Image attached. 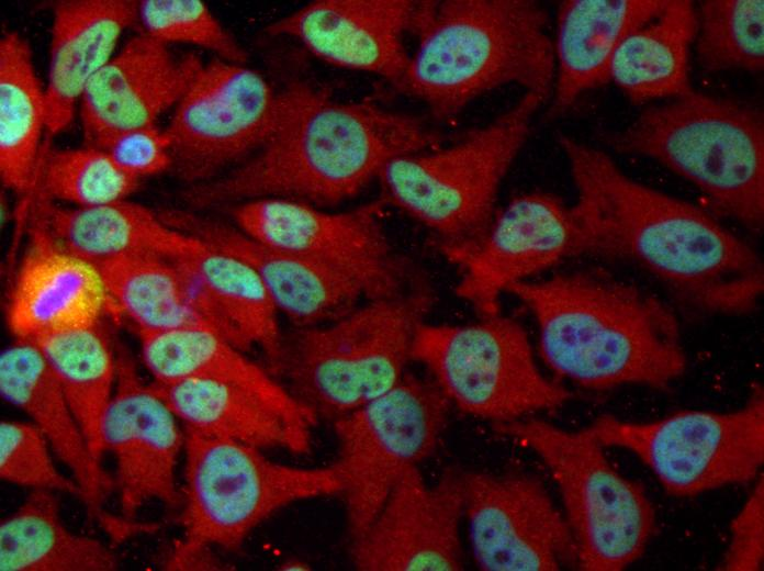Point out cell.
<instances>
[{"label":"cell","instance_id":"obj_1","mask_svg":"<svg viewBox=\"0 0 764 571\" xmlns=\"http://www.w3.org/2000/svg\"><path fill=\"white\" fill-rule=\"evenodd\" d=\"M576 190L580 256L622 260L707 313L752 312L763 293L759 254L705 210L627 176L603 150L560 134Z\"/></svg>","mask_w":764,"mask_h":571},{"label":"cell","instance_id":"obj_2","mask_svg":"<svg viewBox=\"0 0 764 571\" xmlns=\"http://www.w3.org/2000/svg\"><path fill=\"white\" fill-rule=\"evenodd\" d=\"M281 114L247 160L209 182L190 186L193 211L277 198L334 205L358 194L391 159L438 146L420 119L372 101H338L312 83L281 91Z\"/></svg>","mask_w":764,"mask_h":571},{"label":"cell","instance_id":"obj_3","mask_svg":"<svg viewBox=\"0 0 764 571\" xmlns=\"http://www.w3.org/2000/svg\"><path fill=\"white\" fill-rule=\"evenodd\" d=\"M507 293L531 312L539 354L559 378L603 391L621 385L664 390L686 368L679 325L655 295L602 270L527 280Z\"/></svg>","mask_w":764,"mask_h":571},{"label":"cell","instance_id":"obj_4","mask_svg":"<svg viewBox=\"0 0 764 571\" xmlns=\"http://www.w3.org/2000/svg\"><path fill=\"white\" fill-rule=\"evenodd\" d=\"M548 13L531 0L418 1V43L395 88L438 120L507 85L547 100L554 81Z\"/></svg>","mask_w":764,"mask_h":571},{"label":"cell","instance_id":"obj_5","mask_svg":"<svg viewBox=\"0 0 764 571\" xmlns=\"http://www.w3.org/2000/svg\"><path fill=\"white\" fill-rule=\"evenodd\" d=\"M434 293L419 284L282 333L270 371L317 419L334 422L396 385Z\"/></svg>","mask_w":764,"mask_h":571},{"label":"cell","instance_id":"obj_6","mask_svg":"<svg viewBox=\"0 0 764 571\" xmlns=\"http://www.w3.org/2000/svg\"><path fill=\"white\" fill-rule=\"evenodd\" d=\"M607 142L659 161L698 188L718 213L762 231L764 122L757 109L690 90L647 108Z\"/></svg>","mask_w":764,"mask_h":571},{"label":"cell","instance_id":"obj_7","mask_svg":"<svg viewBox=\"0 0 764 571\" xmlns=\"http://www.w3.org/2000/svg\"><path fill=\"white\" fill-rule=\"evenodd\" d=\"M543 101L526 92L506 112L449 146L391 159L378 176L382 201L427 228L440 253L456 265L478 245L495 216L502 182Z\"/></svg>","mask_w":764,"mask_h":571},{"label":"cell","instance_id":"obj_8","mask_svg":"<svg viewBox=\"0 0 764 571\" xmlns=\"http://www.w3.org/2000/svg\"><path fill=\"white\" fill-rule=\"evenodd\" d=\"M532 450L548 468L576 548V568L620 571L644 552L655 512L642 484L622 475L585 428L566 430L537 418L493 424Z\"/></svg>","mask_w":764,"mask_h":571},{"label":"cell","instance_id":"obj_9","mask_svg":"<svg viewBox=\"0 0 764 571\" xmlns=\"http://www.w3.org/2000/svg\"><path fill=\"white\" fill-rule=\"evenodd\" d=\"M183 430L184 479L178 517L182 535L237 551L259 525L281 510L339 495L332 463L288 464L255 446Z\"/></svg>","mask_w":764,"mask_h":571},{"label":"cell","instance_id":"obj_10","mask_svg":"<svg viewBox=\"0 0 764 571\" xmlns=\"http://www.w3.org/2000/svg\"><path fill=\"white\" fill-rule=\"evenodd\" d=\"M412 361L451 406L492 424L554 410L572 398L541 372L521 324L501 313L460 325L422 323Z\"/></svg>","mask_w":764,"mask_h":571},{"label":"cell","instance_id":"obj_11","mask_svg":"<svg viewBox=\"0 0 764 571\" xmlns=\"http://www.w3.org/2000/svg\"><path fill=\"white\" fill-rule=\"evenodd\" d=\"M603 447L631 451L665 492L694 496L760 475L764 462V393L752 388L731 412L685 410L652 422L602 415L584 427Z\"/></svg>","mask_w":764,"mask_h":571},{"label":"cell","instance_id":"obj_12","mask_svg":"<svg viewBox=\"0 0 764 571\" xmlns=\"http://www.w3.org/2000/svg\"><path fill=\"white\" fill-rule=\"evenodd\" d=\"M451 404L430 378L406 372L391 390L333 422L349 540L369 526L412 468L439 445Z\"/></svg>","mask_w":764,"mask_h":571},{"label":"cell","instance_id":"obj_13","mask_svg":"<svg viewBox=\"0 0 764 571\" xmlns=\"http://www.w3.org/2000/svg\"><path fill=\"white\" fill-rule=\"evenodd\" d=\"M281 108L280 91L245 64H203L165 128L170 171L189 187L218 178L266 143Z\"/></svg>","mask_w":764,"mask_h":571},{"label":"cell","instance_id":"obj_14","mask_svg":"<svg viewBox=\"0 0 764 571\" xmlns=\"http://www.w3.org/2000/svg\"><path fill=\"white\" fill-rule=\"evenodd\" d=\"M384 202L327 212L294 200L263 198L233 204L236 226L250 237L341 276L366 299L406 290L407 267L383 223Z\"/></svg>","mask_w":764,"mask_h":571},{"label":"cell","instance_id":"obj_15","mask_svg":"<svg viewBox=\"0 0 764 571\" xmlns=\"http://www.w3.org/2000/svg\"><path fill=\"white\" fill-rule=\"evenodd\" d=\"M464 517L482 571L576 568V548L542 481L526 472L463 471Z\"/></svg>","mask_w":764,"mask_h":571},{"label":"cell","instance_id":"obj_16","mask_svg":"<svg viewBox=\"0 0 764 571\" xmlns=\"http://www.w3.org/2000/svg\"><path fill=\"white\" fill-rule=\"evenodd\" d=\"M463 471L448 467L432 485L418 467L406 471L369 526L349 540L351 566L359 571L462 570Z\"/></svg>","mask_w":764,"mask_h":571},{"label":"cell","instance_id":"obj_17","mask_svg":"<svg viewBox=\"0 0 764 571\" xmlns=\"http://www.w3.org/2000/svg\"><path fill=\"white\" fill-rule=\"evenodd\" d=\"M580 256V231L572 205L533 191L497 211L478 245L456 266V294L479 316L499 313L503 293L562 260Z\"/></svg>","mask_w":764,"mask_h":571},{"label":"cell","instance_id":"obj_18","mask_svg":"<svg viewBox=\"0 0 764 571\" xmlns=\"http://www.w3.org/2000/svg\"><path fill=\"white\" fill-rule=\"evenodd\" d=\"M115 388L102 423V441L115 461L121 515L135 519L149 502L180 506L176 468L184 430L151 382L145 383L130 351L116 344Z\"/></svg>","mask_w":764,"mask_h":571},{"label":"cell","instance_id":"obj_19","mask_svg":"<svg viewBox=\"0 0 764 571\" xmlns=\"http://www.w3.org/2000/svg\"><path fill=\"white\" fill-rule=\"evenodd\" d=\"M418 1L316 0L268 25L273 36H289L321 60L379 76L396 83L409 55Z\"/></svg>","mask_w":764,"mask_h":571},{"label":"cell","instance_id":"obj_20","mask_svg":"<svg viewBox=\"0 0 764 571\" xmlns=\"http://www.w3.org/2000/svg\"><path fill=\"white\" fill-rule=\"evenodd\" d=\"M117 313L96 264L63 247L37 206L9 294L5 322L15 339L90 326Z\"/></svg>","mask_w":764,"mask_h":571},{"label":"cell","instance_id":"obj_21","mask_svg":"<svg viewBox=\"0 0 764 571\" xmlns=\"http://www.w3.org/2000/svg\"><path fill=\"white\" fill-rule=\"evenodd\" d=\"M0 393L4 401L31 417L43 433L55 456L79 485L89 517L111 541L119 544L128 539L134 523L103 508L113 481L93 462L61 384L35 342L15 339L1 351Z\"/></svg>","mask_w":764,"mask_h":571},{"label":"cell","instance_id":"obj_22","mask_svg":"<svg viewBox=\"0 0 764 571\" xmlns=\"http://www.w3.org/2000/svg\"><path fill=\"white\" fill-rule=\"evenodd\" d=\"M157 213L168 225L246 262L261 280L278 313L294 327L330 322L367 300L352 281L266 245L236 225L190 209L162 208Z\"/></svg>","mask_w":764,"mask_h":571},{"label":"cell","instance_id":"obj_23","mask_svg":"<svg viewBox=\"0 0 764 571\" xmlns=\"http://www.w3.org/2000/svg\"><path fill=\"white\" fill-rule=\"evenodd\" d=\"M145 33L131 37L94 76L79 101L85 144L114 132L155 125L202 67Z\"/></svg>","mask_w":764,"mask_h":571},{"label":"cell","instance_id":"obj_24","mask_svg":"<svg viewBox=\"0 0 764 571\" xmlns=\"http://www.w3.org/2000/svg\"><path fill=\"white\" fill-rule=\"evenodd\" d=\"M134 0H61L53 4L46 100V134L66 130L77 102L114 56L124 31L137 22Z\"/></svg>","mask_w":764,"mask_h":571},{"label":"cell","instance_id":"obj_25","mask_svg":"<svg viewBox=\"0 0 764 571\" xmlns=\"http://www.w3.org/2000/svg\"><path fill=\"white\" fill-rule=\"evenodd\" d=\"M138 336L142 361L154 381L204 379L236 385L259 398L292 428L311 437L316 416L269 368L255 362L216 332L184 328Z\"/></svg>","mask_w":764,"mask_h":571},{"label":"cell","instance_id":"obj_26","mask_svg":"<svg viewBox=\"0 0 764 571\" xmlns=\"http://www.w3.org/2000/svg\"><path fill=\"white\" fill-rule=\"evenodd\" d=\"M667 0H566L558 11L553 41L551 112L562 113L585 92L609 82L621 42L648 23Z\"/></svg>","mask_w":764,"mask_h":571},{"label":"cell","instance_id":"obj_27","mask_svg":"<svg viewBox=\"0 0 764 571\" xmlns=\"http://www.w3.org/2000/svg\"><path fill=\"white\" fill-rule=\"evenodd\" d=\"M37 198L53 237L93 264L131 255L177 259L205 245L165 223L157 211L127 199L96 206L61 208Z\"/></svg>","mask_w":764,"mask_h":571},{"label":"cell","instance_id":"obj_28","mask_svg":"<svg viewBox=\"0 0 764 571\" xmlns=\"http://www.w3.org/2000/svg\"><path fill=\"white\" fill-rule=\"evenodd\" d=\"M151 384L186 428L263 450L284 449L296 455L310 450V437L241 388L204 379Z\"/></svg>","mask_w":764,"mask_h":571},{"label":"cell","instance_id":"obj_29","mask_svg":"<svg viewBox=\"0 0 764 571\" xmlns=\"http://www.w3.org/2000/svg\"><path fill=\"white\" fill-rule=\"evenodd\" d=\"M96 265L116 312L133 324L137 334L184 328L216 332L198 302L190 272L180 260L131 255Z\"/></svg>","mask_w":764,"mask_h":571},{"label":"cell","instance_id":"obj_30","mask_svg":"<svg viewBox=\"0 0 764 571\" xmlns=\"http://www.w3.org/2000/svg\"><path fill=\"white\" fill-rule=\"evenodd\" d=\"M696 29L692 1L667 0L656 16L618 46L609 66V81L637 104L689 92L688 55Z\"/></svg>","mask_w":764,"mask_h":571},{"label":"cell","instance_id":"obj_31","mask_svg":"<svg viewBox=\"0 0 764 571\" xmlns=\"http://www.w3.org/2000/svg\"><path fill=\"white\" fill-rule=\"evenodd\" d=\"M119 566L110 547L67 528L55 492L31 490L0 522V571H115Z\"/></svg>","mask_w":764,"mask_h":571},{"label":"cell","instance_id":"obj_32","mask_svg":"<svg viewBox=\"0 0 764 571\" xmlns=\"http://www.w3.org/2000/svg\"><path fill=\"white\" fill-rule=\"evenodd\" d=\"M46 131L45 88L26 38L7 31L0 40V178L18 194L35 189Z\"/></svg>","mask_w":764,"mask_h":571},{"label":"cell","instance_id":"obj_33","mask_svg":"<svg viewBox=\"0 0 764 571\" xmlns=\"http://www.w3.org/2000/svg\"><path fill=\"white\" fill-rule=\"evenodd\" d=\"M58 378L96 466L102 469V423L116 381V344L104 321L30 339ZM103 470V469H102Z\"/></svg>","mask_w":764,"mask_h":571},{"label":"cell","instance_id":"obj_34","mask_svg":"<svg viewBox=\"0 0 764 571\" xmlns=\"http://www.w3.org/2000/svg\"><path fill=\"white\" fill-rule=\"evenodd\" d=\"M177 259L193 271L233 343L245 351L251 346L259 347L270 363L279 350L283 332L280 314L256 272L239 258L207 244Z\"/></svg>","mask_w":764,"mask_h":571},{"label":"cell","instance_id":"obj_35","mask_svg":"<svg viewBox=\"0 0 764 571\" xmlns=\"http://www.w3.org/2000/svg\"><path fill=\"white\" fill-rule=\"evenodd\" d=\"M696 16V54L704 70L763 69V0H706Z\"/></svg>","mask_w":764,"mask_h":571},{"label":"cell","instance_id":"obj_36","mask_svg":"<svg viewBox=\"0 0 764 571\" xmlns=\"http://www.w3.org/2000/svg\"><path fill=\"white\" fill-rule=\"evenodd\" d=\"M139 183L105 153L85 146L43 152L34 190L45 200L86 208L127 199Z\"/></svg>","mask_w":764,"mask_h":571},{"label":"cell","instance_id":"obj_37","mask_svg":"<svg viewBox=\"0 0 764 571\" xmlns=\"http://www.w3.org/2000/svg\"><path fill=\"white\" fill-rule=\"evenodd\" d=\"M137 22L143 33L162 42L203 47L218 58L245 64L248 54L200 0H142Z\"/></svg>","mask_w":764,"mask_h":571},{"label":"cell","instance_id":"obj_38","mask_svg":"<svg viewBox=\"0 0 764 571\" xmlns=\"http://www.w3.org/2000/svg\"><path fill=\"white\" fill-rule=\"evenodd\" d=\"M52 448L31 422H0V478L9 483L71 494L81 501L79 485L56 468Z\"/></svg>","mask_w":764,"mask_h":571},{"label":"cell","instance_id":"obj_39","mask_svg":"<svg viewBox=\"0 0 764 571\" xmlns=\"http://www.w3.org/2000/svg\"><path fill=\"white\" fill-rule=\"evenodd\" d=\"M86 146L102 150L119 168L137 179L171 168L169 138L156 125L106 134Z\"/></svg>","mask_w":764,"mask_h":571},{"label":"cell","instance_id":"obj_40","mask_svg":"<svg viewBox=\"0 0 764 571\" xmlns=\"http://www.w3.org/2000/svg\"><path fill=\"white\" fill-rule=\"evenodd\" d=\"M763 562L764 480L761 474L730 524V540L717 569L759 571Z\"/></svg>","mask_w":764,"mask_h":571},{"label":"cell","instance_id":"obj_41","mask_svg":"<svg viewBox=\"0 0 764 571\" xmlns=\"http://www.w3.org/2000/svg\"><path fill=\"white\" fill-rule=\"evenodd\" d=\"M157 567L162 571H231L234 566L223 559L216 547L182 535L159 552Z\"/></svg>","mask_w":764,"mask_h":571},{"label":"cell","instance_id":"obj_42","mask_svg":"<svg viewBox=\"0 0 764 571\" xmlns=\"http://www.w3.org/2000/svg\"><path fill=\"white\" fill-rule=\"evenodd\" d=\"M279 571H310L312 564L300 557H286L276 566Z\"/></svg>","mask_w":764,"mask_h":571}]
</instances>
